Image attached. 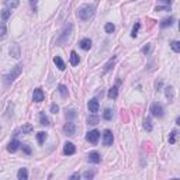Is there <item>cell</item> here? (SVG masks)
<instances>
[{
    "label": "cell",
    "instance_id": "6da1fadb",
    "mask_svg": "<svg viewBox=\"0 0 180 180\" xmlns=\"http://www.w3.org/2000/svg\"><path fill=\"white\" fill-rule=\"evenodd\" d=\"M94 10H96L94 6L85 4V6H82L79 10H77V17H79L80 20H83V21H87V20H90L93 17V14H94Z\"/></svg>",
    "mask_w": 180,
    "mask_h": 180
},
{
    "label": "cell",
    "instance_id": "7a4b0ae2",
    "mask_svg": "<svg viewBox=\"0 0 180 180\" xmlns=\"http://www.w3.org/2000/svg\"><path fill=\"white\" fill-rule=\"evenodd\" d=\"M21 72H23V65L21 64L15 65L14 68H11V70H10L9 73H7V76H6V83H7V85H10V83L14 82V80L21 75Z\"/></svg>",
    "mask_w": 180,
    "mask_h": 180
},
{
    "label": "cell",
    "instance_id": "3957f363",
    "mask_svg": "<svg viewBox=\"0 0 180 180\" xmlns=\"http://www.w3.org/2000/svg\"><path fill=\"white\" fill-rule=\"evenodd\" d=\"M151 113H152V116L158 117V118H162L165 111H163V107H162L159 103H153L152 106H151Z\"/></svg>",
    "mask_w": 180,
    "mask_h": 180
},
{
    "label": "cell",
    "instance_id": "277c9868",
    "mask_svg": "<svg viewBox=\"0 0 180 180\" xmlns=\"http://www.w3.org/2000/svg\"><path fill=\"white\" fill-rule=\"evenodd\" d=\"M99 138H100V132H99L97 130H93V131L86 134V139L90 143H93V145H96V143L99 142Z\"/></svg>",
    "mask_w": 180,
    "mask_h": 180
},
{
    "label": "cell",
    "instance_id": "5b68a950",
    "mask_svg": "<svg viewBox=\"0 0 180 180\" xmlns=\"http://www.w3.org/2000/svg\"><path fill=\"white\" fill-rule=\"evenodd\" d=\"M113 141H114L113 132H111L110 130H106V131L103 132V143H104V147H110V145H113Z\"/></svg>",
    "mask_w": 180,
    "mask_h": 180
},
{
    "label": "cell",
    "instance_id": "8992f818",
    "mask_svg": "<svg viewBox=\"0 0 180 180\" xmlns=\"http://www.w3.org/2000/svg\"><path fill=\"white\" fill-rule=\"evenodd\" d=\"M75 131H76V125H75L73 122H66V124L64 125V132L68 135V137L75 135Z\"/></svg>",
    "mask_w": 180,
    "mask_h": 180
},
{
    "label": "cell",
    "instance_id": "52a82bcc",
    "mask_svg": "<svg viewBox=\"0 0 180 180\" xmlns=\"http://www.w3.org/2000/svg\"><path fill=\"white\" fill-rule=\"evenodd\" d=\"M44 99H45V94H44L42 89H35L34 90V94H33V100L35 101V103H41V101H44Z\"/></svg>",
    "mask_w": 180,
    "mask_h": 180
},
{
    "label": "cell",
    "instance_id": "ba28073f",
    "mask_svg": "<svg viewBox=\"0 0 180 180\" xmlns=\"http://www.w3.org/2000/svg\"><path fill=\"white\" fill-rule=\"evenodd\" d=\"M87 107H89V110H90V113L96 114L99 111V108H100V104H99V101L96 99H92V100H89Z\"/></svg>",
    "mask_w": 180,
    "mask_h": 180
},
{
    "label": "cell",
    "instance_id": "9c48e42d",
    "mask_svg": "<svg viewBox=\"0 0 180 180\" xmlns=\"http://www.w3.org/2000/svg\"><path fill=\"white\" fill-rule=\"evenodd\" d=\"M75 152H76V147H75L73 143H72V142L65 143V147H64V153H65V155L70 156V155H73Z\"/></svg>",
    "mask_w": 180,
    "mask_h": 180
},
{
    "label": "cell",
    "instance_id": "30bf717a",
    "mask_svg": "<svg viewBox=\"0 0 180 180\" xmlns=\"http://www.w3.org/2000/svg\"><path fill=\"white\" fill-rule=\"evenodd\" d=\"M20 147H21V143H20V141L13 139V141H10V142H9V145H7V151H9V152H11V153H14L15 151L19 149Z\"/></svg>",
    "mask_w": 180,
    "mask_h": 180
},
{
    "label": "cell",
    "instance_id": "8fae6325",
    "mask_svg": "<svg viewBox=\"0 0 180 180\" xmlns=\"http://www.w3.org/2000/svg\"><path fill=\"white\" fill-rule=\"evenodd\" d=\"M87 160L90 162V163H100L101 158H100V155H99V152H90L87 156Z\"/></svg>",
    "mask_w": 180,
    "mask_h": 180
},
{
    "label": "cell",
    "instance_id": "7c38bea8",
    "mask_svg": "<svg viewBox=\"0 0 180 180\" xmlns=\"http://www.w3.org/2000/svg\"><path fill=\"white\" fill-rule=\"evenodd\" d=\"M10 55L14 56V58H20V45L13 44V45L10 46Z\"/></svg>",
    "mask_w": 180,
    "mask_h": 180
},
{
    "label": "cell",
    "instance_id": "4fadbf2b",
    "mask_svg": "<svg viewBox=\"0 0 180 180\" xmlns=\"http://www.w3.org/2000/svg\"><path fill=\"white\" fill-rule=\"evenodd\" d=\"M79 45H80L82 49L87 51V49H90V46H92V40H90V38H83V40L79 42Z\"/></svg>",
    "mask_w": 180,
    "mask_h": 180
},
{
    "label": "cell",
    "instance_id": "5bb4252c",
    "mask_svg": "<svg viewBox=\"0 0 180 180\" xmlns=\"http://www.w3.org/2000/svg\"><path fill=\"white\" fill-rule=\"evenodd\" d=\"M166 90V99L169 100V103H173V100H174V90H173V87L172 86H169V87H166L165 89Z\"/></svg>",
    "mask_w": 180,
    "mask_h": 180
},
{
    "label": "cell",
    "instance_id": "9a60e30c",
    "mask_svg": "<svg viewBox=\"0 0 180 180\" xmlns=\"http://www.w3.org/2000/svg\"><path fill=\"white\" fill-rule=\"evenodd\" d=\"M17 177H19V180H28V170L25 168H21L17 172Z\"/></svg>",
    "mask_w": 180,
    "mask_h": 180
},
{
    "label": "cell",
    "instance_id": "2e32d148",
    "mask_svg": "<svg viewBox=\"0 0 180 180\" xmlns=\"http://www.w3.org/2000/svg\"><path fill=\"white\" fill-rule=\"evenodd\" d=\"M54 64L56 65V68H58L59 70H65V62L62 61V58L61 56H55V58H54Z\"/></svg>",
    "mask_w": 180,
    "mask_h": 180
},
{
    "label": "cell",
    "instance_id": "e0dca14e",
    "mask_svg": "<svg viewBox=\"0 0 180 180\" xmlns=\"http://www.w3.org/2000/svg\"><path fill=\"white\" fill-rule=\"evenodd\" d=\"M79 55H77L76 52L75 51H72L70 52V65H72V66H76V65H79Z\"/></svg>",
    "mask_w": 180,
    "mask_h": 180
},
{
    "label": "cell",
    "instance_id": "ac0fdd59",
    "mask_svg": "<svg viewBox=\"0 0 180 180\" xmlns=\"http://www.w3.org/2000/svg\"><path fill=\"white\" fill-rule=\"evenodd\" d=\"M173 21H174V19H173V17H169V19H165V20H162V23H160V27H162V28L170 27V25L173 24Z\"/></svg>",
    "mask_w": 180,
    "mask_h": 180
},
{
    "label": "cell",
    "instance_id": "d6986e66",
    "mask_svg": "<svg viewBox=\"0 0 180 180\" xmlns=\"http://www.w3.org/2000/svg\"><path fill=\"white\" fill-rule=\"evenodd\" d=\"M45 139H46V132H38L37 134V141H38V143H40V145H42L44 142H45Z\"/></svg>",
    "mask_w": 180,
    "mask_h": 180
},
{
    "label": "cell",
    "instance_id": "ffe728a7",
    "mask_svg": "<svg viewBox=\"0 0 180 180\" xmlns=\"http://www.w3.org/2000/svg\"><path fill=\"white\" fill-rule=\"evenodd\" d=\"M117 96H118V87H117V86H113V87L110 89V92H108V97L116 99Z\"/></svg>",
    "mask_w": 180,
    "mask_h": 180
},
{
    "label": "cell",
    "instance_id": "44dd1931",
    "mask_svg": "<svg viewBox=\"0 0 180 180\" xmlns=\"http://www.w3.org/2000/svg\"><path fill=\"white\" fill-rule=\"evenodd\" d=\"M114 62H116V56H113V58H111L110 61L106 64V66H104V72H108V70H111V68L114 66Z\"/></svg>",
    "mask_w": 180,
    "mask_h": 180
},
{
    "label": "cell",
    "instance_id": "7402d4cb",
    "mask_svg": "<svg viewBox=\"0 0 180 180\" xmlns=\"http://www.w3.org/2000/svg\"><path fill=\"white\" fill-rule=\"evenodd\" d=\"M103 118L107 120V121H110V120L113 118V111H111L110 108H106V110H104V113H103Z\"/></svg>",
    "mask_w": 180,
    "mask_h": 180
},
{
    "label": "cell",
    "instance_id": "603a6c76",
    "mask_svg": "<svg viewBox=\"0 0 180 180\" xmlns=\"http://www.w3.org/2000/svg\"><path fill=\"white\" fill-rule=\"evenodd\" d=\"M87 122L90 125H96L99 122V117L96 116V114H92V116H89V118H87Z\"/></svg>",
    "mask_w": 180,
    "mask_h": 180
},
{
    "label": "cell",
    "instance_id": "cb8c5ba5",
    "mask_svg": "<svg viewBox=\"0 0 180 180\" xmlns=\"http://www.w3.org/2000/svg\"><path fill=\"white\" fill-rule=\"evenodd\" d=\"M143 128L147 130V131H152V121H151L149 117L145 118V121H143Z\"/></svg>",
    "mask_w": 180,
    "mask_h": 180
},
{
    "label": "cell",
    "instance_id": "d4e9b609",
    "mask_svg": "<svg viewBox=\"0 0 180 180\" xmlns=\"http://www.w3.org/2000/svg\"><path fill=\"white\" fill-rule=\"evenodd\" d=\"M139 28H141V24H139V23H135V25L132 27V31H131V37L132 38H135L138 35V31H139Z\"/></svg>",
    "mask_w": 180,
    "mask_h": 180
},
{
    "label": "cell",
    "instance_id": "484cf974",
    "mask_svg": "<svg viewBox=\"0 0 180 180\" xmlns=\"http://www.w3.org/2000/svg\"><path fill=\"white\" fill-rule=\"evenodd\" d=\"M104 30H106V33H108V34H111L114 30H116V25L113 24V23H107L106 25H104Z\"/></svg>",
    "mask_w": 180,
    "mask_h": 180
},
{
    "label": "cell",
    "instance_id": "4316f807",
    "mask_svg": "<svg viewBox=\"0 0 180 180\" xmlns=\"http://www.w3.org/2000/svg\"><path fill=\"white\" fill-rule=\"evenodd\" d=\"M40 122H41V125H49V120H48V117H46L44 113H41V114H40Z\"/></svg>",
    "mask_w": 180,
    "mask_h": 180
},
{
    "label": "cell",
    "instance_id": "83f0119b",
    "mask_svg": "<svg viewBox=\"0 0 180 180\" xmlns=\"http://www.w3.org/2000/svg\"><path fill=\"white\" fill-rule=\"evenodd\" d=\"M170 48L173 49L174 52H180V42H179V41H172V42H170Z\"/></svg>",
    "mask_w": 180,
    "mask_h": 180
},
{
    "label": "cell",
    "instance_id": "f1b7e54d",
    "mask_svg": "<svg viewBox=\"0 0 180 180\" xmlns=\"http://www.w3.org/2000/svg\"><path fill=\"white\" fill-rule=\"evenodd\" d=\"M59 93H61V96L62 97H66L68 96V87L65 85H59Z\"/></svg>",
    "mask_w": 180,
    "mask_h": 180
},
{
    "label": "cell",
    "instance_id": "f546056e",
    "mask_svg": "<svg viewBox=\"0 0 180 180\" xmlns=\"http://www.w3.org/2000/svg\"><path fill=\"white\" fill-rule=\"evenodd\" d=\"M10 15H11V11H10L9 9H3V10H2V19H3V20H7Z\"/></svg>",
    "mask_w": 180,
    "mask_h": 180
},
{
    "label": "cell",
    "instance_id": "4dcf8cb0",
    "mask_svg": "<svg viewBox=\"0 0 180 180\" xmlns=\"http://www.w3.org/2000/svg\"><path fill=\"white\" fill-rule=\"evenodd\" d=\"M7 33V28H6V24L4 23H0V38H3Z\"/></svg>",
    "mask_w": 180,
    "mask_h": 180
},
{
    "label": "cell",
    "instance_id": "1f68e13d",
    "mask_svg": "<svg viewBox=\"0 0 180 180\" xmlns=\"http://www.w3.org/2000/svg\"><path fill=\"white\" fill-rule=\"evenodd\" d=\"M85 179L86 180H92L93 177H94V170H87V172H85Z\"/></svg>",
    "mask_w": 180,
    "mask_h": 180
},
{
    "label": "cell",
    "instance_id": "d6a6232c",
    "mask_svg": "<svg viewBox=\"0 0 180 180\" xmlns=\"http://www.w3.org/2000/svg\"><path fill=\"white\" fill-rule=\"evenodd\" d=\"M176 138H177V132L172 131L170 135H169V143H174V142H176Z\"/></svg>",
    "mask_w": 180,
    "mask_h": 180
},
{
    "label": "cell",
    "instance_id": "836d02e7",
    "mask_svg": "<svg viewBox=\"0 0 180 180\" xmlns=\"http://www.w3.org/2000/svg\"><path fill=\"white\" fill-rule=\"evenodd\" d=\"M31 130H33V127H31V124H25L24 127H23V132H25V134H27V132H30Z\"/></svg>",
    "mask_w": 180,
    "mask_h": 180
},
{
    "label": "cell",
    "instance_id": "e575fe53",
    "mask_svg": "<svg viewBox=\"0 0 180 180\" xmlns=\"http://www.w3.org/2000/svg\"><path fill=\"white\" fill-rule=\"evenodd\" d=\"M69 180H80V174H79V172H76V173L72 174V176L69 177Z\"/></svg>",
    "mask_w": 180,
    "mask_h": 180
},
{
    "label": "cell",
    "instance_id": "d590c367",
    "mask_svg": "<svg viewBox=\"0 0 180 180\" xmlns=\"http://www.w3.org/2000/svg\"><path fill=\"white\" fill-rule=\"evenodd\" d=\"M66 117H69V118H73V117H76V111H73V110L66 111Z\"/></svg>",
    "mask_w": 180,
    "mask_h": 180
},
{
    "label": "cell",
    "instance_id": "8d00e7d4",
    "mask_svg": "<svg viewBox=\"0 0 180 180\" xmlns=\"http://www.w3.org/2000/svg\"><path fill=\"white\" fill-rule=\"evenodd\" d=\"M59 111V107L56 106V104H52L51 106V113H54V114H56Z\"/></svg>",
    "mask_w": 180,
    "mask_h": 180
},
{
    "label": "cell",
    "instance_id": "74e56055",
    "mask_svg": "<svg viewBox=\"0 0 180 180\" xmlns=\"http://www.w3.org/2000/svg\"><path fill=\"white\" fill-rule=\"evenodd\" d=\"M21 148H23V151H24L27 155H30V153H31V148L28 147V145H21Z\"/></svg>",
    "mask_w": 180,
    "mask_h": 180
},
{
    "label": "cell",
    "instance_id": "f35d334b",
    "mask_svg": "<svg viewBox=\"0 0 180 180\" xmlns=\"http://www.w3.org/2000/svg\"><path fill=\"white\" fill-rule=\"evenodd\" d=\"M6 4L9 7H17V6H19V3H17V2H13V3H11V2H7Z\"/></svg>",
    "mask_w": 180,
    "mask_h": 180
},
{
    "label": "cell",
    "instance_id": "ab89813d",
    "mask_svg": "<svg viewBox=\"0 0 180 180\" xmlns=\"http://www.w3.org/2000/svg\"><path fill=\"white\" fill-rule=\"evenodd\" d=\"M149 49H151V44H148V45H147V46H145V48L142 49V52H143V54H145V55H147L148 52H149Z\"/></svg>",
    "mask_w": 180,
    "mask_h": 180
},
{
    "label": "cell",
    "instance_id": "60d3db41",
    "mask_svg": "<svg viewBox=\"0 0 180 180\" xmlns=\"http://www.w3.org/2000/svg\"><path fill=\"white\" fill-rule=\"evenodd\" d=\"M160 87H162V82H158L156 83V90H160Z\"/></svg>",
    "mask_w": 180,
    "mask_h": 180
},
{
    "label": "cell",
    "instance_id": "b9f144b4",
    "mask_svg": "<svg viewBox=\"0 0 180 180\" xmlns=\"http://www.w3.org/2000/svg\"><path fill=\"white\" fill-rule=\"evenodd\" d=\"M158 10H169V7H156V11Z\"/></svg>",
    "mask_w": 180,
    "mask_h": 180
},
{
    "label": "cell",
    "instance_id": "7bdbcfd3",
    "mask_svg": "<svg viewBox=\"0 0 180 180\" xmlns=\"http://www.w3.org/2000/svg\"><path fill=\"white\" fill-rule=\"evenodd\" d=\"M176 124H177V125H180V118H179V117L176 118Z\"/></svg>",
    "mask_w": 180,
    "mask_h": 180
},
{
    "label": "cell",
    "instance_id": "ee69618b",
    "mask_svg": "<svg viewBox=\"0 0 180 180\" xmlns=\"http://www.w3.org/2000/svg\"><path fill=\"white\" fill-rule=\"evenodd\" d=\"M172 180H179V179H172Z\"/></svg>",
    "mask_w": 180,
    "mask_h": 180
}]
</instances>
